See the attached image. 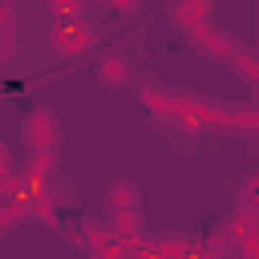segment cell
<instances>
[{
    "instance_id": "6da1fadb",
    "label": "cell",
    "mask_w": 259,
    "mask_h": 259,
    "mask_svg": "<svg viewBox=\"0 0 259 259\" xmlns=\"http://www.w3.org/2000/svg\"><path fill=\"white\" fill-rule=\"evenodd\" d=\"M142 97H146V105H150L158 117L174 121V125H178V130H186V134L219 130V125L227 121V113H223V109H214V105H210V101H202V97H186V93H158V89H146Z\"/></svg>"
},
{
    "instance_id": "7a4b0ae2",
    "label": "cell",
    "mask_w": 259,
    "mask_h": 259,
    "mask_svg": "<svg viewBox=\"0 0 259 259\" xmlns=\"http://www.w3.org/2000/svg\"><path fill=\"white\" fill-rule=\"evenodd\" d=\"M93 40H97V32H93V24H85L81 16H61V20L53 24V49L65 53V57L89 53Z\"/></svg>"
},
{
    "instance_id": "3957f363",
    "label": "cell",
    "mask_w": 259,
    "mask_h": 259,
    "mask_svg": "<svg viewBox=\"0 0 259 259\" xmlns=\"http://www.w3.org/2000/svg\"><path fill=\"white\" fill-rule=\"evenodd\" d=\"M24 142H28V150H57L61 146V117L49 105H36L32 113H24Z\"/></svg>"
},
{
    "instance_id": "277c9868",
    "label": "cell",
    "mask_w": 259,
    "mask_h": 259,
    "mask_svg": "<svg viewBox=\"0 0 259 259\" xmlns=\"http://www.w3.org/2000/svg\"><path fill=\"white\" fill-rule=\"evenodd\" d=\"M93 73H97V81H101L105 89H121V85L134 81V65H130L125 53H105V57L93 65Z\"/></svg>"
},
{
    "instance_id": "5b68a950",
    "label": "cell",
    "mask_w": 259,
    "mask_h": 259,
    "mask_svg": "<svg viewBox=\"0 0 259 259\" xmlns=\"http://www.w3.org/2000/svg\"><path fill=\"white\" fill-rule=\"evenodd\" d=\"M190 40H194V45H198L202 53H210V57H223V61L239 53V45H235V40H231L227 32L210 28V20H206V24H198V28H190Z\"/></svg>"
},
{
    "instance_id": "8992f818",
    "label": "cell",
    "mask_w": 259,
    "mask_h": 259,
    "mask_svg": "<svg viewBox=\"0 0 259 259\" xmlns=\"http://www.w3.org/2000/svg\"><path fill=\"white\" fill-rule=\"evenodd\" d=\"M170 20L190 32V28H198V24L210 20V0H174L170 4Z\"/></svg>"
},
{
    "instance_id": "52a82bcc",
    "label": "cell",
    "mask_w": 259,
    "mask_h": 259,
    "mask_svg": "<svg viewBox=\"0 0 259 259\" xmlns=\"http://www.w3.org/2000/svg\"><path fill=\"white\" fill-rule=\"evenodd\" d=\"M109 231H113V235H125V239L146 235V219H142V210H138V206H121V210H113V214H109Z\"/></svg>"
},
{
    "instance_id": "ba28073f",
    "label": "cell",
    "mask_w": 259,
    "mask_h": 259,
    "mask_svg": "<svg viewBox=\"0 0 259 259\" xmlns=\"http://www.w3.org/2000/svg\"><path fill=\"white\" fill-rule=\"evenodd\" d=\"M138 182H130V178H117V182H109V190H105V202H109V210H121V206H138Z\"/></svg>"
},
{
    "instance_id": "9c48e42d",
    "label": "cell",
    "mask_w": 259,
    "mask_h": 259,
    "mask_svg": "<svg viewBox=\"0 0 259 259\" xmlns=\"http://www.w3.org/2000/svg\"><path fill=\"white\" fill-rule=\"evenodd\" d=\"M81 227H85V243H89V247H93V251L101 255V251L109 247V239H113V231H109L105 223H97V219H85Z\"/></svg>"
},
{
    "instance_id": "30bf717a",
    "label": "cell",
    "mask_w": 259,
    "mask_h": 259,
    "mask_svg": "<svg viewBox=\"0 0 259 259\" xmlns=\"http://www.w3.org/2000/svg\"><path fill=\"white\" fill-rule=\"evenodd\" d=\"M154 255H190V239H182V235H170V239H158L154 243Z\"/></svg>"
},
{
    "instance_id": "8fae6325",
    "label": "cell",
    "mask_w": 259,
    "mask_h": 259,
    "mask_svg": "<svg viewBox=\"0 0 259 259\" xmlns=\"http://www.w3.org/2000/svg\"><path fill=\"white\" fill-rule=\"evenodd\" d=\"M49 8H53L57 20L61 16H81V0H49Z\"/></svg>"
},
{
    "instance_id": "7c38bea8",
    "label": "cell",
    "mask_w": 259,
    "mask_h": 259,
    "mask_svg": "<svg viewBox=\"0 0 259 259\" xmlns=\"http://www.w3.org/2000/svg\"><path fill=\"white\" fill-rule=\"evenodd\" d=\"M239 251L255 259V255H259V231H251V235H243V239H239Z\"/></svg>"
},
{
    "instance_id": "4fadbf2b",
    "label": "cell",
    "mask_w": 259,
    "mask_h": 259,
    "mask_svg": "<svg viewBox=\"0 0 259 259\" xmlns=\"http://www.w3.org/2000/svg\"><path fill=\"white\" fill-rule=\"evenodd\" d=\"M243 194H247V202H259V174H251V178H247Z\"/></svg>"
},
{
    "instance_id": "5bb4252c",
    "label": "cell",
    "mask_w": 259,
    "mask_h": 259,
    "mask_svg": "<svg viewBox=\"0 0 259 259\" xmlns=\"http://www.w3.org/2000/svg\"><path fill=\"white\" fill-rule=\"evenodd\" d=\"M113 8H117V12H121V16H134V12H138V8H142V0H117V4H113Z\"/></svg>"
},
{
    "instance_id": "9a60e30c",
    "label": "cell",
    "mask_w": 259,
    "mask_h": 259,
    "mask_svg": "<svg viewBox=\"0 0 259 259\" xmlns=\"http://www.w3.org/2000/svg\"><path fill=\"white\" fill-rule=\"evenodd\" d=\"M8 162H12V158H8V146L0 142V182H4L8 174H12V166H8Z\"/></svg>"
},
{
    "instance_id": "2e32d148",
    "label": "cell",
    "mask_w": 259,
    "mask_h": 259,
    "mask_svg": "<svg viewBox=\"0 0 259 259\" xmlns=\"http://www.w3.org/2000/svg\"><path fill=\"white\" fill-rule=\"evenodd\" d=\"M105 4H117V0H105Z\"/></svg>"
},
{
    "instance_id": "e0dca14e",
    "label": "cell",
    "mask_w": 259,
    "mask_h": 259,
    "mask_svg": "<svg viewBox=\"0 0 259 259\" xmlns=\"http://www.w3.org/2000/svg\"><path fill=\"white\" fill-rule=\"evenodd\" d=\"M0 4H4V0H0Z\"/></svg>"
}]
</instances>
